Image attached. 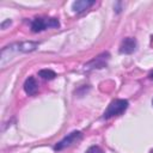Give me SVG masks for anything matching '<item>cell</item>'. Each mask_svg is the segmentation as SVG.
<instances>
[{
    "label": "cell",
    "mask_w": 153,
    "mask_h": 153,
    "mask_svg": "<svg viewBox=\"0 0 153 153\" xmlns=\"http://www.w3.org/2000/svg\"><path fill=\"white\" fill-rule=\"evenodd\" d=\"M149 76H151V79H153V72L151 73V75H149Z\"/></svg>",
    "instance_id": "8fae6325"
},
{
    "label": "cell",
    "mask_w": 153,
    "mask_h": 153,
    "mask_svg": "<svg viewBox=\"0 0 153 153\" xmlns=\"http://www.w3.org/2000/svg\"><path fill=\"white\" fill-rule=\"evenodd\" d=\"M128 108V100L126 99H115L112 100L109 106L106 108V110L103 114L104 118H110L114 116H118L121 114H123Z\"/></svg>",
    "instance_id": "7a4b0ae2"
},
{
    "label": "cell",
    "mask_w": 153,
    "mask_h": 153,
    "mask_svg": "<svg viewBox=\"0 0 153 153\" xmlns=\"http://www.w3.org/2000/svg\"><path fill=\"white\" fill-rule=\"evenodd\" d=\"M109 57H110L109 53H103V54L98 55L97 57H94L93 60H91L87 65H85V69L90 71V69H94V68H103L106 65Z\"/></svg>",
    "instance_id": "5b68a950"
},
{
    "label": "cell",
    "mask_w": 153,
    "mask_h": 153,
    "mask_svg": "<svg viewBox=\"0 0 153 153\" xmlns=\"http://www.w3.org/2000/svg\"><path fill=\"white\" fill-rule=\"evenodd\" d=\"M38 75L44 80H51V79H54L56 76V73L54 71H51V69H41L38 72Z\"/></svg>",
    "instance_id": "9c48e42d"
},
{
    "label": "cell",
    "mask_w": 153,
    "mask_h": 153,
    "mask_svg": "<svg viewBox=\"0 0 153 153\" xmlns=\"http://www.w3.org/2000/svg\"><path fill=\"white\" fill-rule=\"evenodd\" d=\"M94 4V1H87V0H78L74 1L72 4V10L74 12H82L85 10H87L90 6H92Z\"/></svg>",
    "instance_id": "ba28073f"
},
{
    "label": "cell",
    "mask_w": 153,
    "mask_h": 153,
    "mask_svg": "<svg viewBox=\"0 0 153 153\" xmlns=\"http://www.w3.org/2000/svg\"><path fill=\"white\" fill-rule=\"evenodd\" d=\"M152 103H153V100H152Z\"/></svg>",
    "instance_id": "4fadbf2b"
},
{
    "label": "cell",
    "mask_w": 153,
    "mask_h": 153,
    "mask_svg": "<svg viewBox=\"0 0 153 153\" xmlns=\"http://www.w3.org/2000/svg\"><path fill=\"white\" fill-rule=\"evenodd\" d=\"M151 153H153V149H152V151H151Z\"/></svg>",
    "instance_id": "7c38bea8"
},
{
    "label": "cell",
    "mask_w": 153,
    "mask_h": 153,
    "mask_svg": "<svg viewBox=\"0 0 153 153\" xmlns=\"http://www.w3.org/2000/svg\"><path fill=\"white\" fill-rule=\"evenodd\" d=\"M86 153H104V152L102 151L100 147H98V146H92V147H90V148L87 149Z\"/></svg>",
    "instance_id": "30bf717a"
},
{
    "label": "cell",
    "mask_w": 153,
    "mask_h": 153,
    "mask_svg": "<svg viewBox=\"0 0 153 153\" xmlns=\"http://www.w3.org/2000/svg\"><path fill=\"white\" fill-rule=\"evenodd\" d=\"M81 136H82V134H81L80 131H78V130L72 131L71 134H68L67 136H65L60 142H57V143L55 145L54 149H55V151H61V149H63V148H66V147L71 146L72 143H74V142H76V141H79V140L81 139Z\"/></svg>",
    "instance_id": "277c9868"
},
{
    "label": "cell",
    "mask_w": 153,
    "mask_h": 153,
    "mask_svg": "<svg viewBox=\"0 0 153 153\" xmlns=\"http://www.w3.org/2000/svg\"><path fill=\"white\" fill-rule=\"evenodd\" d=\"M38 90V84L33 76H29L24 82V91L29 96H33Z\"/></svg>",
    "instance_id": "52a82bcc"
},
{
    "label": "cell",
    "mask_w": 153,
    "mask_h": 153,
    "mask_svg": "<svg viewBox=\"0 0 153 153\" xmlns=\"http://www.w3.org/2000/svg\"><path fill=\"white\" fill-rule=\"evenodd\" d=\"M60 25L56 18H36L31 24V30L33 32L43 31L48 27H57Z\"/></svg>",
    "instance_id": "3957f363"
},
{
    "label": "cell",
    "mask_w": 153,
    "mask_h": 153,
    "mask_svg": "<svg viewBox=\"0 0 153 153\" xmlns=\"http://www.w3.org/2000/svg\"><path fill=\"white\" fill-rule=\"evenodd\" d=\"M37 48H38V43L31 42V41L14 43V44H11V45L5 47L1 50V57L0 59L6 57L7 55H10V53H29V51H33Z\"/></svg>",
    "instance_id": "6da1fadb"
},
{
    "label": "cell",
    "mask_w": 153,
    "mask_h": 153,
    "mask_svg": "<svg viewBox=\"0 0 153 153\" xmlns=\"http://www.w3.org/2000/svg\"><path fill=\"white\" fill-rule=\"evenodd\" d=\"M135 49H136V41L135 38L131 37L124 38L120 45V53L122 54H131L135 51Z\"/></svg>",
    "instance_id": "8992f818"
}]
</instances>
